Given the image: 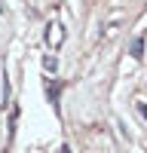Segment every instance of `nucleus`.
I'll return each mask as SVG.
<instances>
[{
    "label": "nucleus",
    "mask_w": 147,
    "mask_h": 153,
    "mask_svg": "<svg viewBox=\"0 0 147 153\" xmlns=\"http://www.w3.org/2000/svg\"><path fill=\"white\" fill-rule=\"evenodd\" d=\"M61 153H68V147H61Z\"/></svg>",
    "instance_id": "20e7f679"
},
{
    "label": "nucleus",
    "mask_w": 147,
    "mask_h": 153,
    "mask_svg": "<svg viewBox=\"0 0 147 153\" xmlns=\"http://www.w3.org/2000/svg\"><path fill=\"white\" fill-rule=\"evenodd\" d=\"M43 68H46V71H55V58L46 55V58H43Z\"/></svg>",
    "instance_id": "7ed1b4c3"
},
{
    "label": "nucleus",
    "mask_w": 147,
    "mask_h": 153,
    "mask_svg": "<svg viewBox=\"0 0 147 153\" xmlns=\"http://www.w3.org/2000/svg\"><path fill=\"white\" fill-rule=\"evenodd\" d=\"M46 92H49V101H52V104H58V92H61L58 83H49V86H46Z\"/></svg>",
    "instance_id": "f257e3e1"
},
{
    "label": "nucleus",
    "mask_w": 147,
    "mask_h": 153,
    "mask_svg": "<svg viewBox=\"0 0 147 153\" xmlns=\"http://www.w3.org/2000/svg\"><path fill=\"white\" fill-rule=\"evenodd\" d=\"M141 49H144V40L138 37V40H132V55L135 58H141Z\"/></svg>",
    "instance_id": "f03ea898"
}]
</instances>
